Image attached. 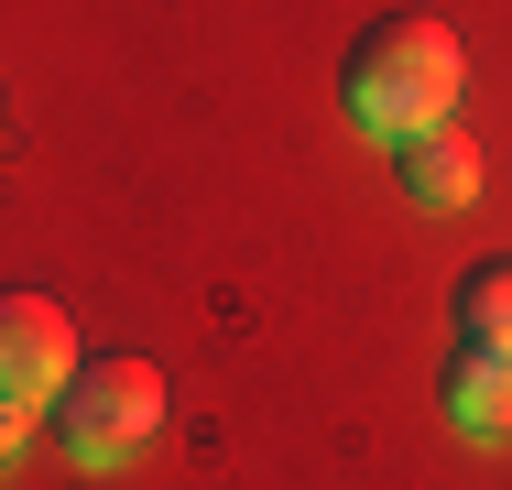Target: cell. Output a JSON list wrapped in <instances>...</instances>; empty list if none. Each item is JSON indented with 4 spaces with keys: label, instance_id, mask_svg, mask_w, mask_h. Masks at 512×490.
Returning a JSON list of instances; mask_svg holds the SVG:
<instances>
[{
    "label": "cell",
    "instance_id": "1",
    "mask_svg": "<svg viewBox=\"0 0 512 490\" xmlns=\"http://www.w3.org/2000/svg\"><path fill=\"white\" fill-rule=\"evenodd\" d=\"M458 33L436 22V11H382L349 55H338V109L360 120V131H382V142H414V131H436L447 109H458Z\"/></svg>",
    "mask_w": 512,
    "mask_h": 490
},
{
    "label": "cell",
    "instance_id": "2",
    "mask_svg": "<svg viewBox=\"0 0 512 490\" xmlns=\"http://www.w3.org/2000/svg\"><path fill=\"white\" fill-rule=\"evenodd\" d=\"M55 425H66V458H131L153 425H164V371L153 360H131V349H99V360H77V382L55 392Z\"/></svg>",
    "mask_w": 512,
    "mask_h": 490
},
{
    "label": "cell",
    "instance_id": "3",
    "mask_svg": "<svg viewBox=\"0 0 512 490\" xmlns=\"http://www.w3.org/2000/svg\"><path fill=\"white\" fill-rule=\"evenodd\" d=\"M77 382V327L55 294H0V392L11 403H55Z\"/></svg>",
    "mask_w": 512,
    "mask_h": 490
},
{
    "label": "cell",
    "instance_id": "4",
    "mask_svg": "<svg viewBox=\"0 0 512 490\" xmlns=\"http://www.w3.org/2000/svg\"><path fill=\"white\" fill-rule=\"evenodd\" d=\"M393 175H404L414 207H469V196H480V142H469L458 120H436V131L393 142Z\"/></svg>",
    "mask_w": 512,
    "mask_h": 490
},
{
    "label": "cell",
    "instance_id": "5",
    "mask_svg": "<svg viewBox=\"0 0 512 490\" xmlns=\"http://www.w3.org/2000/svg\"><path fill=\"white\" fill-rule=\"evenodd\" d=\"M447 414H458L469 436H512V349L458 338V360H447Z\"/></svg>",
    "mask_w": 512,
    "mask_h": 490
},
{
    "label": "cell",
    "instance_id": "6",
    "mask_svg": "<svg viewBox=\"0 0 512 490\" xmlns=\"http://www.w3.org/2000/svg\"><path fill=\"white\" fill-rule=\"evenodd\" d=\"M458 338L512 349V251H491V262H469V273H458Z\"/></svg>",
    "mask_w": 512,
    "mask_h": 490
},
{
    "label": "cell",
    "instance_id": "7",
    "mask_svg": "<svg viewBox=\"0 0 512 490\" xmlns=\"http://www.w3.org/2000/svg\"><path fill=\"white\" fill-rule=\"evenodd\" d=\"M22 436H33V403H11V392H0V469L22 458Z\"/></svg>",
    "mask_w": 512,
    "mask_h": 490
}]
</instances>
